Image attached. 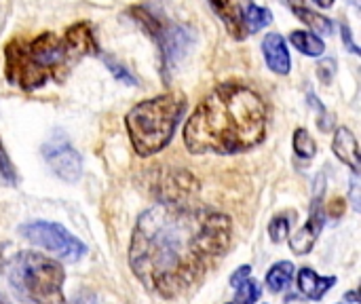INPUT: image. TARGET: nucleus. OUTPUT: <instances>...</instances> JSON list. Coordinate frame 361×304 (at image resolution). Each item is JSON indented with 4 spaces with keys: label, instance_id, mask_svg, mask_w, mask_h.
<instances>
[{
    "label": "nucleus",
    "instance_id": "nucleus-1",
    "mask_svg": "<svg viewBox=\"0 0 361 304\" xmlns=\"http://www.w3.org/2000/svg\"><path fill=\"white\" fill-rule=\"evenodd\" d=\"M231 233V218L220 212L180 201L157 203L135 222L131 271L150 292L176 298L218 265Z\"/></svg>",
    "mask_w": 361,
    "mask_h": 304
},
{
    "label": "nucleus",
    "instance_id": "nucleus-2",
    "mask_svg": "<svg viewBox=\"0 0 361 304\" xmlns=\"http://www.w3.org/2000/svg\"><path fill=\"white\" fill-rule=\"evenodd\" d=\"M267 131V106L258 91L241 83L218 85L184 125L192 154H237L258 146Z\"/></svg>",
    "mask_w": 361,
    "mask_h": 304
},
{
    "label": "nucleus",
    "instance_id": "nucleus-3",
    "mask_svg": "<svg viewBox=\"0 0 361 304\" xmlns=\"http://www.w3.org/2000/svg\"><path fill=\"white\" fill-rule=\"evenodd\" d=\"M184 112L186 97L178 91L135 104L125 116V127L133 150L140 157H152L161 152L173 140Z\"/></svg>",
    "mask_w": 361,
    "mask_h": 304
},
{
    "label": "nucleus",
    "instance_id": "nucleus-4",
    "mask_svg": "<svg viewBox=\"0 0 361 304\" xmlns=\"http://www.w3.org/2000/svg\"><path fill=\"white\" fill-rule=\"evenodd\" d=\"M6 279L15 294L32 304L63 303V267L36 252H19L6 262Z\"/></svg>",
    "mask_w": 361,
    "mask_h": 304
},
{
    "label": "nucleus",
    "instance_id": "nucleus-5",
    "mask_svg": "<svg viewBox=\"0 0 361 304\" xmlns=\"http://www.w3.org/2000/svg\"><path fill=\"white\" fill-rule=\"evenodd\" d=\"M131 15L154 38V42L161 51V66H163V72L167 78V72L176 70V66L188 53V49L195 40L192 30L184 23L163 19L148 6H133Z\"/></svg>",
    "mask_w": 361,
    "mask_h": 304
},
{
    "label": "nucleus",
    "instance_id": "nucleus-6",
    "mask_svg": "<svg viewBox=\"0 0 361 304\" xmlns=\"http://www.w3.org/2000/svg\"><path fill=\"white\" fill-rule=\"evenodd\" d=\"M19 235H23V239H27L30 243L55 254L61 260L76 262L87 254V245L78 237H74L68 229L55 222L34 220V222L21 224Z\"/></svg>",
    "mask_w": 361,
    "mask_h": 304
},
{
    "label": "nucleus",
    "instance_id": "nucleus-7",
    "mask_svg": "<svg viewBox=\"0 0 361 304\" xmlns=\"http://www.w3.org/2000/svg\"><path fill=\"white\" fill-rule=\"evenodd\" d=\"M4 76L13 87L23 91H36L49 80V74L27 53L23 38H13L4 47Z\"/></svg>",
    "mask_w": 361,
    "mask_h": 304
},
{
    "label": "nucleus",
    "instance_id": "nucleus-8",
    "mask_svg": "<svg viewBox=\"0 0 361 304\" xmlns=\"http://www.w3.org/2000/svg\"><path fill=\"white\" fill-rule=\"evenodd\" d=\"M42 157L57 178L63 182H78L82 176V159L66 138H53L42 146Z\"/></svg>",
    "mask_w": 361,
    "mask_h": 304
},
{
    "label": "nucleus",
    "instance_id": "nucleus-9",
    "mask_svg": "<svg viewBox=\"0 0 361 304\" xmlns=\"http://www.w3.org/2000/svg\"><path fill=\"white\" fill-rule=\"evenodd\" d=\"M324 224H326V209H324L322 199L317 197V199L313 201V205H311L309 220L305 222V226L298 229V233H294V237H290V248H292V252L298 254V256H307V254L313 250V245H315V241H317V237H319Z\"/></svg>",
    "mask_w": 361,
    "mask_h": 304
},
{
    "label": "nucleus",
    "instance_id": "nucleus-10",
    "mask_svg": "<svg viewBox=\"0 0 361 304\" xmlns=\"http://www.w3.org/2000/svg\"><path fill=\"white\" fill-rule=\"evenodd\" d=\"M262 55H264V61L267 66L275 72V74H290L292 70V57H290V51H288V42L281 34L277 32H271L264 36L262 40Z\"/></svg>",
    "mask_w": 361,
    "mask_h": 304
},
{
    "label": "nucleus",
    "instance_id": "nucleus-11",
    "mask_svg": "<svg viewBox=\"0 0 361 304\" xmlns=\"http://www.w3.org/2000/svg\"><path fill=\"white\" fill-rule=\"evenodd\" d=\"M332 152L357 176L361 171V159H360V146L357 140L353 135V131L349 127H338L332 140Z\"/></svg>",
    "mask_w": 361,
    "mask_h": 304
},
{
    "label": "nucleus",
    "instance_id": "nucleus-12",
    "mask_svg": "<svg viewBox=\"0 0 361 304\" xmlns=\"http://www.w3.org/2000/svg\"><path fill=\"white\" fill-rule=\"evenodd\" d=\"M63 40H66V44H68V49H70V53L74 55L76 61L80 57H85V55L97 53V42H95V36H93V28L87 21H78V23L70 25Z\"/></svg>",
    "mask_w": 361,
    "mask_h": 304
},
{
    "label": "nucleus",
    "instance_id": "nucleus-13",
    "mask_svg": "<svg viewBox=\"0 0 361 304\" xmlns=\"http://www.w3.org/2000/svg\"><path fill=\"white\" fill-rule=\"evenodd\" d=\"M239 15H241V23H243L245 36L256 34V32H260V30H264L267 25L273 23V13L267 6L256 4L254 0H241Z\"/></svg>",
    "mask_w": 361,
    "mask_h": 304
},
{
    "label": "nucleus",
    "instance_id": "nucleus-14",
    "mask_svg": "<svg viewBox=\"0 0 361 304\" xmlns=\"http://www.w3.org/2000/svg\"><path fill=\"white\" fill-rule=\"evenodd\" d=\"M334 284H336V277H319L309 267L298 271V290L311 300H322L326 296V292L332 290Z\"/></svg>",
    "mask_w": 361,
    "mask_h": 304
},
{
    "label": "nucleus",
    "instance_id": "nucleus-15",
    "mask_svg": "<svg viewBox=\"0 0 361 304\" xmlns=\"http://www.w3.org/2000/svg\"><path fill=\"white\" fill-rule=\"evenodd\" d=\"M209 6L214 8V13L220 17V21L226 25L228 34H233V38H245V30H243V23H241V15H239V8L235 6L233 0H207Z\"/></svg>",
    "mask_w": 361,
    "mask_h": 304
},
{
    "label": "nucleus",
    "instance_id": "nucleus-16",
    "mask_svg": "<svg viewBox=\"0 0 361 304\" xmlns=\"http://www.w3.org/2000/svg\"><path fill=\"white\" fill-rule=\"evenodd\" d=\"M290 42L307 57H322L326 51V42L317 34H311L307 30H294L290 34Z\"/></svg>",
    "mask_w": 361,
    "mask_h": 304
},
{
    "label": "nucleus",
    "instance_id": "nucleus-17",
    "mask_svg": "<svg viewBox=\"0 0 361 304\" xmlns=\"http://www.w3.org/2000/svg\"><path fill=\"white\" fill-rule=\"evenodd\" d=\"M292 8H294V15H296L305 25H309L315 34H328V36L332 34V30H334L332 19L324 17L322 13L311 11V8H307V6H300V4H292Z\"/></svg>",
    "mask_w": 361,
    "mask_h": 304
},
{
    "label": "nucleus",
    "instance_id": "nucleus-18",
    "mask_svg": "<svg viewBox=\"0 0 361 304\" xmlns=\"http://www.w3.org/2000/svg\"><path fill=\"white\" fill-rule=\"evenodd\" d=\"M294 271H296L294 265L288 262V260L273 265L271 271L267 273V286H269L273 292H283V290L290 286V281H292V277H294Z\"/></svg>",
    "mask_w": 361,
    "mask_h": 304
},
{
    "label": "nucleus",
    "instance_id": "nucleus-19",
    "mask_svg": "<svg viewBox=\"0 0 361 304\" xmlns=\"http://www.w3.org/2000/svg\"><path fill=\"white\" fill-rule=\"evenodd\" d=\"M292 146H294V152H296L300 159H313V157L317 154V144H315V140L309 135L307 129H296V131H294Z\"/></svg>",
    "mask_w": 361,
    "mask_h": 304
},
{
    "label": "nucleus",
    "instance_id": "nucleus-20",
    "mask_svg": "<svg viewBox=\"0 0 361 304\" xmlns=\"http://www.w3.org/2000/svg\"><path fill=\"white\" fill-rule=\"evenodd\" d=\"M235 292H237V298H235L233 304H256L260 300V296H262L260 284L254 281V279H250V277L239 288H235Z\"/></svg>",
    "mask_w": 361,
    "mask_h": 304
},
{
    "label": "nucleus",
    "instance_id": "nucleus-21",
    "mask_svg": "<svg viewBox=\"0 0 361 304\" xmlns=\"http://www.w3.org/2000/svg\"><path fill=\"white\" fill-rule=\"evenodd\" d=\"M106 66H108V70L112 72V76L118 80V83H125V85H137V78L123 66V63H118V61H114L112 57H106Z\"/></svg>",
    "mask_w": 361,
    "mask_h": 304
},
{
    "label": "nucleus",
    "instance_id": "nucleus-22",
    "mask_svg": "<svg viewBox=\"0 0 361 304\" xmlns=\"http://www.w3.org/2000/svg\"><path fill=\"white\" fill-rule=\"evenodd\" d=\"M269 235L275 243H281L288 235H290V220H286L283 216L275 218L271 224H269Z\"/></svg>",
    "mask_w": 361,
    "mask_h": 304
},
{
    "label": "nucleus",
    "instance_id": "nucleus-23",
    "mask_svg": "<svg viewBox=\"0 0 361 304\" xmlns=\"http://www.w3.org/2000/svg\"><path fill=\"white\" fill-rule=\"evenodd\" d=\"M0 176H2L8 184H15V182H17L15 167H13V163H11V159H8V154H6L2 142H0Z\"/></svg>",
    "mask_w": 361,
    "mask_h": 304
},
{
    "label": "nucleus",
    "instance_id": "nucleus-24",
    "mask_svg": "<svg viewBox=\"0 0 361 304\" xmlns=\"http://www.w3.org/2000/svg\"><path fill=\"white\" fill-rule=\"evenodd\" d=\"M334 74H336V61L332 59V57H328V59H324L319 66H317V76L322 78V83H332V78H334Z\"/></svg>",
    "mask_w": 361,
    "mask_h": 304
},
{
    "label": "nucleus",
    "instance_id": "nucleus-25",
    "mask_svg": "<svg viewBox=\"0 0 361 304\" xmlns=\"http://www.w3.org/2000/svg\"><path fill=\"white\" fill-rule=\"evenodd\" d=\"M341 30H343V42H345V47L351 51V53H355V55H360V47L355 44V40H353V34H351V28L347 25V23H343L341 25Z\"/></svg>",
    "mask_w": 361,
    "mask_h": 304
},
{
    "label": "nucleus",
    "instance_id": "nucleus-26",
    "mask_svg": "<svg viewBox=\"0 0 361 304\" xmlns=\"http://www.w3.org/2000/svg\"><path fill=\"white\" fill-rule=\"evenodd\" d=\"M250 275H252V267H250V265H245V267H239V269L235 271V275L231 277V286H233V288H239V286H241V284H243V281H245Z\"/></svg>",
    "mask_w": 361,
    "mask_h": 304
},
{
    "label": "nucleus",
    "instance_id": "nucleus-27",
    "mask_svg": "<svg viewBox=\"0 0 361 304\" xmlns=\"http://www.w3.org/2000/svg\"><path fill=\"white\" fill-rule=\"evenodd\" d=\"M313 4H317L319 8H332L334 6V0H311Z\"/></svg>",
    "mask_w": 361,
    "mask_h": 304
},
{
    "label": "nucleus",
    "instance_id": "nucleus-28",
    "mask_svg": "<svg viewBox=\"0 0 361 304\" xmlns=\"http://www.w3.org/2000/svg\"><path fill=\"white\" fill-rule=\"evenodd\" d=\"M345 300H349V303H351V304H355V303H357V296H355V292H353V290H351V292H349V294H347V296H345Z\"/></svg>",
    "mask_w": 361,
    "mask_h": 304
},
{
    "label": "nucleus",
    "instance_id": "nucleus-29",
    "mask_svg": "<svg viewBox=\"0 0 361 304\" xmlns=\"http://www.w3.org/2000/svg\"><path fill=\"white\" fill-rule=\"evenodd\" d=\"M0 304H11V303H8V300H6V298H4V296L0 294Z\"/></svg>",
    "mask_w": 361,
    "mask_h": 304
},
{
    "label": "nucleus",
    "instance_id": "nucleus-30",
    "mask_svg": "<svg viewBox=\"0 0 361 304\" xmlns=\"http://www.w3.org/2000/svg\"><path fill=\"white\" fill-rule=\"evenodd\" d=\"M349 2H351L353 6H357V0H349Z\"/></svg>",
    "mask_w": 361,
    "mask_h": 304
}]
</instances>
